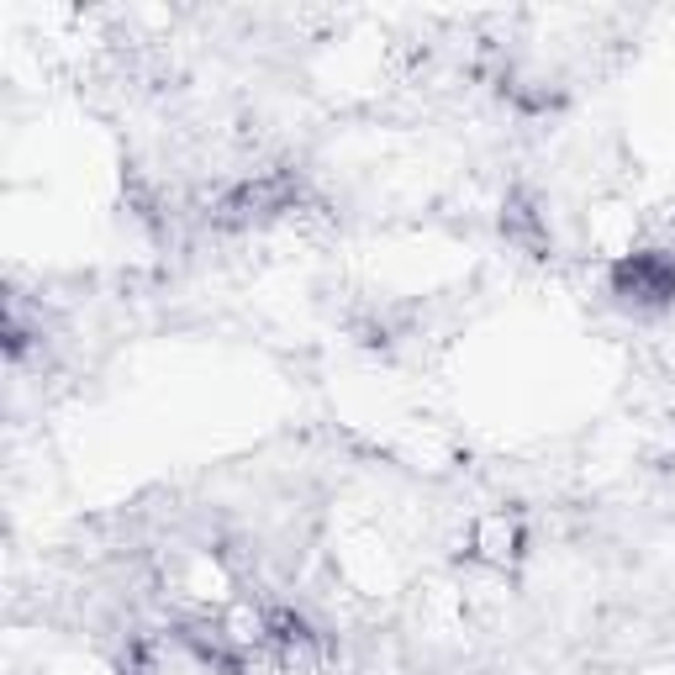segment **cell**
<instances>
[{
    "mask_svg": "<svg viewBox=\"0 0 675 675\" xmlns=\"http://www.w3.org/2000/svg\"><path fill=\"white\" fill-rule=\"evenodd\" d=\"M612 296L639 312H660L675 301V254L665 248H639L612 265Z\"/></svg>",
    "mask_w": 675,
    "mask_h": 675,
    "instance_id": "cell-1",
    "label": "cell"
}]
</instances>
